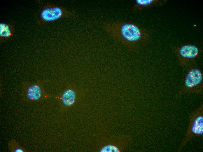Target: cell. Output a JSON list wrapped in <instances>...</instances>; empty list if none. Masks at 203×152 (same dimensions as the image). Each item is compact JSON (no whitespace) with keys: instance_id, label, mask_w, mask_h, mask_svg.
Here are the masks:
<instances>
[{"instance_id":"obj_10","label":"cell","mask_w":203,"mask_h":152,"mask_svg":"<svg viewBox=\"0 0 203 152\" xmlns=\"http://www.w3.org/2000/svg\"><path fill=\"white\" fill-rule=\"evenodd\" d=\"M8 149L11 152H28L29 150L21 146L14 139H11L8 143Z\"/></svg>"},{"instance_id":"obj_9","label":"cell","mask_w":203,"mask_h":152,"mask_svg":"<svg viewBox=\"0 0 203 152\" xmlns=\"http://www.w3.org/2000/svg\"><path fill=\"white\" fill-rule=\"evenodd\" d=\"M76 99L74 91L70 89L64 91L61 94L60 97L61 103L64 107L72 106L74 103Z\"/></svg>"},{"instance_id":"obj_5","label":"cell","mask_w":203,"mask_h":152,"mask_svg":"<svg viewBox=\"0 0 203 152\" xmlns=\"http://www.w3.org/2000/svg\"><path fill=\"white\" fill-rule=\"evenodd\" d=\"M203 74L199 69L191 67L187 73L184 80L182 94H200L203 91Z\"/></svg>"},{"instance_id":"obj_3","label":"cell","mask_w":203,"mask_h":152,"mask_svg":"<svg viewBox=\"0 0 203 152\" xmlns=\"http://www.w3.org/2000/svg\"><path fill=\"white\" fill-rule=\"evenodd\" d=\"M43 81L24 82L22 84V97L26 101L39 102L50 98L43 85Z\"/></svg>"},{"instance_id":"obj_4","label":"cell","mask_w":203,"mask_h":152,"mask_svg":"<svg viewBox=\"0 0 203 152\" xmlns=\"http://www.w3.org/2000/svg\"><path fill=\"white\" fill-rule=\"evenodd\" d=\"M174 51L179 65L183 68L192 67L201 53L199 48L191 44L175 47L174 48Z\"/></svg>"},{"instance_id":"obj_2","label":"cell","mask_w":203,"mask_h":152,"mask_svg":"<svg viewBox=\"0 0 203 152\" xmlns=\"http://www.w3.org/2000/svg\"><path fill=\"white\" fill-rule=\"evenodd\" d=\"M75 16V13L67 8L50 3L41 9L38 20L39 23L44 24L62 18H72Z\"/></svg>"},{"instance_id":"obj_6","label":"cell","mask_w":203,"mask_h":152,"mask_svg":"<svg viewBox=\"0 0 203 152\" xmlns=\"http://www.w3.org/2000/svg\"><path fill=\"white\" fill-rule=\"evenodd\" d=\"M164 1L160 0H136L133 7L135 11H140L155 6H161L164 4Z\"/></svg>"},{"instance_id":"obj_1","label":"cell","mask_w":203,"mask_h":152,"mask_svg":"<svg viewBox=\"0 0 203 152\" xmlns=\"http://www.w3.org/2000/svg\"><path fill=\"white\" fill-rule=\"evenodd\" d=\"M100 25L113 38L128 44L143 42L149 35L145 30L130 22H102Z\"/></svg>"},{"instance_id":"obj_7","label":"cell","mask_w":203,"mask_h":152,"mask_svg":"<svg viewBox=\"0 0 203 152\" xmlns=\"http://www.w3.org/2000/svg\"><path fill=\"white\" fill-rule=\"evenodd\" d=\"M14 34V28L12 25L1 22L0 23V41L6 42L12 37Z\"/></svg>"},{"instance_id":"obj_8","label":"cell","mask_w":203,"mask_h":152,"mask_svg":"<svg viewBox=\"0 0 203 152\" xmlns=\"http://www.w3.org/2000/svg\"><path fill=\"white\" fill-rule=\"evenodd\" d=\"M193 118L190 125V132L192 134L196 135L202 134L203 132L202 115V114H198Z\"/></svg>"}]
</instances>
